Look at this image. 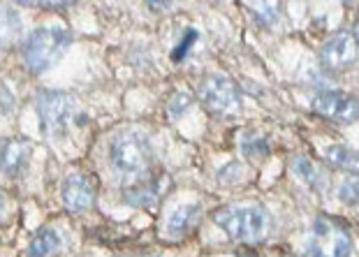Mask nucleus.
<instances>
[{
  "label": "nucleus",
  "instance_id": "b1692460",
  "mask_svg": "<svg viewBox=\"0 0 359 257\" xmlns=\"http://www.w3.org/2000/svg\"><path fill=\"white\" fill-rule=\"evenodd\" d=\"M142 257H144V255H142ZM147 257H156V255H147Z\"/></svg>",
  "mask_w": 359,
  "mask_h": 257
},
{
  "label": "nucleus",
  "instance_id": "f8f14e48",
  "mask_svg": "<svg viewBox=\"0 0 359 257\" xmlns=\"http://www.w3.org/2000/svg\"><path fill=\"white\" fill-rule=\"evenodd\" d=\"M202 209L200 204H183V207L174 209L170 221H167V234L174 239H183L186 234L195 230V225L200 223Z\"/></svg>",
  "mask_w": 359,
  "mask_h": 257
},
{
  "label": "nucleus",
  "instance_id": "2eb2a0df",
  "mask_svg": "<svg viewBox=\"0 0 359 257\" xmlns=\"http://www.w3.org/2000/svg\"><path fill=\"white\" fill-rule=\"evenodd\" d=\"M292 169L294 174L299 176L304 183L316 188V190H320V188H325V172L320 169V165H316L311 160V158H294L292 162Z\"/></svg>",
  "mask_w": 359,
  "mask_h": 257
},
{
  "label": "nucleus",
  "instance_id": "ddd939ff",
  "mask_svg": "<svg viewBox=\"0 0 359 257\" xmlns=\"http://www.w3.org/2000/svg\"><path fill=\"white\" fill-rule=\"evenodd\" d=\"M63 246V239L56 228H42L33 234L28 246V257H51L60 251Z\"/></svg>",
  "mask_w": 359,
  "mask_h": 257
},
{
  "label": "nucleus",
  "instance_id": "f3484780",
  "mask_svg": "<svg viewBox=\"0 0 359 257\" xmlns=\"http://www.w3.org/2000/svg\"><path fill=\"white\" fill-rule=\"evenodd\" d=\"M246 7L255 14V19L262 26H271L273 21H276V14L280 10L278 3H248Z\"/></svg>",
  "mask_w": 359,
  "mask_h": 257
},
{
  "label": "nucleus",
  "instance_id": "412c9836",
  "mask_svg": "<svg viewBox=\"0 0 359 257\" xmlns=\"http://www.w3.org/2000/svg\"><path fill=\"white\" fill-rule=\"evenodd\" d=\"M188 104H190V100H188V95H183V93H177L174 95V100L170 102V114L177 118V116H181L183 111L188 109Z\"/></svg>",
  "mask_w": 359,
  "mask_h": 257
},
{
  "label": "nucleus",
  "instance_id": "aec40b11",
  "mask_svg": "<svg viewBox=\"0 0 359 257\" xmlns=\"http://www.w3.org/2000/svg\"><path fill=\"white\" fill-rule=\"evenodd\" d=\"M195 42H197V33H195V30H193V28L186 30V35L181 37V42L177 44V49H174L172 58L177 60V63H179V60H183V58L188 56V51L193 49V44H195Z\"/></svg>",
  "mask_w": 359,
  "mask_h": 257
},
{
  "label": "nucleus",
  "instance_id": "5701e85b",
  "mask_svg": "<svg viewBox=\"0 0 359 257\" xmlns=\"http://www.w3.org/2000/svg\"><path fill=\"white\" fill-rule=\"evenodd\" d=\"M355 40H357V44H359V24H357V33H355Z\"/></svg>",
  "mask_w": 359,
  "mask_h": 257
},
{
  "label": "nucleus",
  "instance_id": "7ed1b4c3",
  "mask_svg": "<svg viewBox=\"0 0 359 257\" xmlns=\"http://www.w3.org/2000/svg\"><path fill=\"white\" fill-rule=\"evenodd\" d=\"M72 44V33L63 26H42L35 28L26 37L21 56H24L26 67L33 74L47 72L63 58L65 49Z\"/></svg>",
  "mask_w": 359,
  "mask_h": 257
},
{
  "label": "nucleus",
  "instance_id": "f257e3e1",
  "mask_svg": "<svg viewBox=\"0 0 359 257\" xmlns=\"http://www.w3.org/2000/svg\"><path fill=\"white\" fill-rule=\"evenodd\" d=\"M109 160L114 172L121 179H128L135 183L142 176H149L151 165H154V146H151V141L144 132L123 130L111 141Z\"/></svg>",
  "mask_w": 359,
  "mask_h": 257
},
{
  "label": "nucleus",
  "instance_id": "4be33fe9",
  "mask_svg": "<svg viewBox=\"0 0 359 257\" xmlns=\"http://www.w3.org/2000/svg\"><path fill=\"white\" fill-rule=\"evenodd\" d=\"M5 209H7V200H5V193L0 190V218L5 216Z\"/></svg>",
  "mask_w": 359,
  "mask_h": 257
},
{
  "label": "nucleus",
  "instance_id": "9d476101",
  "mask_svg": "<svg viewBox=\"0 0 359 257\" xmlns=\"http://www.w3.org/2000/svg\"><path fill=\"white\" fill-rule=\"evenodd\" d=\"M30 155H33V146L26 139H7L0 146V172L10 179H17L26 172Z\"/></svg>",
  "mask_w": 359,
  "mask_h": 257
},
{
  "label": "nucleus",
  "instance_id": "0eeeda50",
  "mask_svg": "<svg viewBox=\"0 0 359 257\" xmlns=\"http://www.w3.org/2000/svg\"><path fill=\"white\" fill-rule=\"evenodd\" d=\"M311 107L316 114L332 118V120H341V123H353V120L359 118V100L355 95H348V93L325 90V93H318L313 97Z\"/></svg>",
  "mask_w": 359,
  "mask_h": 257
},
{
  "label": "nucleus",
  "instance_id": "9b49d317",
  "mask_svg": "<svg viewBox=\"0 0 359 257\" xmlns=\"http://www.w3.org/2000/svg\"><path fill=\"white\" fill-rule=\"evenodd\" d=\"M167 188L170 183H163L160 174L144 176V181H135V183H128V188H123V202L130 207H154Z\"/></svg>",
  "mask_w": 359,
  "mask_h": 257
},
{
  "label": "nucleus",
  "instance_id": "4468645a",
  "mask_svg": "<svg viewBox=\"0 0 359 257\" xmlns=\"http://www.w3.org/2000/svg\"><path fill=\"white\" fill-rule=\"evenodd\" d=\"M325 158L336 169H346L350 174H355V176H359V153L357 151L341 146V144H334V146L325 151Z\"/></svg>",
  "mask_w": 359,
  "mask_h": 257
},
{
  "label": "nucleus",
  "instance_id": "6e6552de",
  "mask_svg": "<svg viewBox=\"0 0 359 257\" xmlns=\"http://www.w3.org/2000/svg\"><path fill=\"white\" fill-rule=\"evenodd\" d=\"M359 58V44L355 40V35L350 33H336L332 40L325 42L323 51H320V60L327 70L341 72L346 67L355 65Z\"/></svg>",
  "mask_w": 359,
  "mask_h": 257
},
{
  "label": "nucleus",
  "instance_id": "a211bd4d",
  "mask_svg": "<svg viewBox=\"0 0 359 257\" xmlns=\"http://www.w3.org/2000/svg\"><path fill=\"white\" fill-rule=\"evenodd\" d=\"M339 200L343 204H350V207H357L359 204V176H348L341 181Z\"/></svg>",
  "mask_w": 359,
  "mask_h": 257
},
{
  "label": "nucleus",
  "instance_id": "20e7f679",
  "mask_svg": "<svg viewBox=\"0 0 359 257\" xmlns=\"http://www.w3.org/2000/svg\"><path fill=\"white\" fill-rule=\"evenodd\" d=\"M309 257H350L353 253V234L348 225L341 223L339 218L320 216L313 223L309 244Z\"/></svg>",
  "mask_w": 359,
  "mask_h": 257
},
{
  "label": "nucleus",
  "instance_id": "39448f33",
  "mask_svg": "<svg viewBox=\"0 0 359 257\" xmlns=\"http://www.w3.org/2000/svg\"><path fill=\"white\" fill-rule=\"evenodd\" d=\"M37 114L47 137H63L77 114V100L63 90H42L37 95Z\"/></svg>",
  "mask_w": 359,
  "mask_h": 257
},
{
  "label": "nucleus",
  "instance_id": "f03ea898",
  "mask_svg": "<svg viewBox=\"0 0 359 257\" xmlns=\"http://www.w3.org/2000/svg\"><path fill=\"white\" fill-rule=\"evenodd\" d=\"M213 223L234 241L259 244L271 232V216L259 204H230L213 214Z\"/></svg>",
  "mask_w": 359,
  "mask_h": 257
},
{
  "label": "nucleus",
  "instance_id": "423d86ee",
  "mask_svg": "<svg viewBox=\"0 0 359 257\" xmlns=\"http://www.w3.org/2000/svg\"><path fill=\"white\" fill-rule=\"evenodd\" d=\"M200 100L202 104L213 114H223L230 116L236 114L241 109V95L239 88L227 77H220V74H209L200 81Z\"/></svg>",
  "mask_w": 359,
  "mask_h": 257
},
{
  "label": "nucleus",
  "instance_id": "6ab92c4d",
  "mask_svg": "<svg viewBox=\"0 0 359 257\" xmlns=\"http://www.w3.org/2000/svg\"><path fill=\"white\" fill-rule=\"evenodd\" d=\"M241 151L246 158H262L269 153V141L264 137H246L241 141Z\"/></svg>",
  "mask_w": 359,
  "mask_h": 257
},
{
  "label": "nucleus",
  "instance_id": "dca6fc26",
  "mask_svg": "<svg viewBox=\"0 0 359 257\" xmlns=\"http://www.w3.org/2000/svg\"><path fill=\"white\" fill-rule=\"evenodd\" d=\"M21 35V19L10 7H0V49L10 44Z\"/></svg>",
  "mask_w": 359,
  "mask_h": 257
},
{
  "label": "nucleus",
  "instance_id": "1a4fd4ad",
  "mask_svg": "<svg viewBox=\"0 0 359 257\" xmlns=\"http://www.w3.org/2000/svg\"><path fill=\"white\" fill-rule=\"evenodd\" d=\"M63 204L74 214L86 211L95 204L97 197V181L90 174H70L63 183Z\"/></svg>",
  "mask_w": 359,
  "mask_h": 257
}]
</instances>
